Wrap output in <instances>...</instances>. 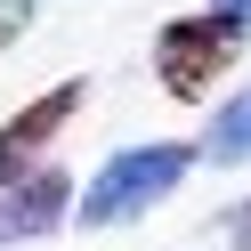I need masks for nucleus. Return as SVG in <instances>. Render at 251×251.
Listing matches in <instances>:
<instances>
[{"label":"nucleus","instance_id":"1","mask_svg":"<svg viewBox=\"0 0 251 251\" xmlns=\"http://www.w3.org/2000/svg\"><path fill=\"white\" fill-rule=\"evenodd\" d=\"M186 162H195L186 146H130V154H114V162L89 178V195H81V227H122V219L154 211V202L186 178Z\"/></svg>","mask_w":251,"mask_h":251},{"label":"nucleus","instance_id":"2","mask_svg":"<svg viewBox=\"0 0 251 251\" xmlns=\"http://www.w3.org/2000/svg\"><path fill=\"white\" fill-rule=\"evenodd\" d=\"M235 25L219 17H178V25H162V41H154V73H162V89L170 98H202V89L227 73V57H235Z\"/></svg>","mask_w":251,"mask_h":251},{"label":"nucleus","instance_id":"3","mask_svg":"<svg viewBox=\"0 0 251 251\" xmlns=\"http://www.w3.org/2000/svg\"><path fill=\"white\" fill-rule=\"evenodd\" d=\"M73 105H81V81L49 89V98H33L25 114H8V122H0V186L33 170V154H41V146H49V138L73 122Z\"/></svg>","mask_w":251,"mask_h":251},{"label":"nucleus","instance_id":"4","mask_svg":"<svg viewBox=\"0 0 251 251\" xmlns=\"http://www.w3.org/2000/svg\"><path fill=\"white\" fill-rule=\"evenodd\" d=\"M65 219V170H25L0 195V243H25V235H49Z\"/></svg>","mask_w":251,"mask_h":251},{"label":"nucleus","instance_id":"5","mask_svg":"<svg viewBox=\"0 0 251 251\" xmlns=\"http://www.w3.org/2000/svg\"><path fill=\"white\" fill-rule=\"evenodd\" d=\"M202 154H211V162H251V89L219 105V122H211V138H202Z\"/></svg>","mask_w":251,"mask_h":251},{"label":"nucleus","instance_id":"6","mask_svg":"<svg viewBox=\"0 0 251 251\" xmlns=\"http://www.w3.org/2000/svg\"><path fill=\"white\" fill-rule=\"evenodd\" d=\"M219 17H227L235 33H251V0H219Z\"/></svg>","mask_w":251,"mask_h":251},{"label":"nucleus","instance_id":"7","mask_svg":"<svg viewBox=\"0 0 251 251\" xmlns=\"http://www.w3.org/2000/svg\"><path fill=\"white\" fill-rule=\"evenodd\" d=\"M17 25H25V0H0V41L17 33Z\"/></svg>","mask_w":251,"mask_h":251},{"label":"nucleus","instance_id":"8","mask_svg":"<svg viewBox=\"0 0 251 251\" xmlns=\"http://www.w3.org/2000/svg\"><path fill=\"white\" fill-rule=\"evenodd\" d=\"M235 243L251 251V202H243V211H235Z\"/></svg>","mask_w":251,"mask_h":251}]
</instances>
